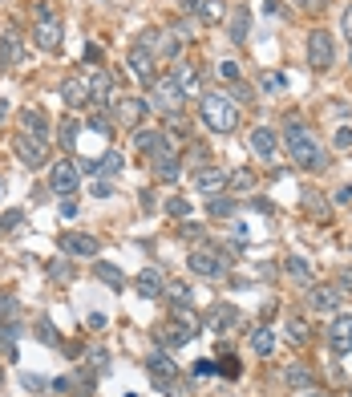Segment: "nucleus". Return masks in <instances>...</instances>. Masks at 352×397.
Returning a JSON list of instances; mask_svg holds the SVG:
<instances>
[{"label":"nucleus","instance_id":"nucleus-1","mask_svg":"<svg viewBox=\"0 0 352 397\" xmlns=\"http://www.w3.org/2000/svg\"><path fill=\"white\" fill-rule=\"evenodd\" d=\"M284 142H288V158L296 166H304V170H324L328 166V154H324L320 138L312 130H304V126H291L284 134Z\"/></svg>","mask_w":352,"mask_h":397},{"label":"nucleus","instance_id":"nucleus-2","mask_svg":"<svg viewBox=\"0 0 352 397\" xmlns=\"http://www.w3.org/2000/svg\"><path fill=\"white\" fill-rule=\"evenodd\" d=\"M199 114H203V122H207L215 134H231L239 126V110H235V101L227 98V94H203Z\"/></svg>","mask_w":352,"mask_h":397},{"label":"nucleus","instance_id":"nucleus-3","mask_svg":"<svg viewBox=\"0 0 352 397\" xmlns=\"http://www.w3.org/2000/svg\"><path fill=\"white\" fill-rule=\"evenodd\" d=\"M182 101H187V89L178 85L175 73H162L150 82V110H158V114H170L175 118L182 110Z\"/></svg>","mask_w":352,"mask_h":397},{"label":"nucleus","instance_id":"nucleus-4","mask_svg":"<svg viewBox=\"0 0 352 397\" xmlns=\"http://www.w3.org/2000/svg\"><path fill=\"white\" fill-rule=\"evenodd\" d=\"M32 41H37V49H45V53H57L61 49V20L53 17V4L49 0H41L37 4V20H32Z\"/></svg>","mask_w":352,"mask_h":397},{"label":"nucleus","instance_id":"nucleus-5","mask_svg":"<svg viewBox=\"0 0 352 397\" xmlns=\"http://www.w3.org/2000/svg\"><path fill=\"white\" fill-rule=\"evenodd\" d=\"M187 264H191V272L194 276H203V280H223L227 276V260L223 256H215V251H191V260H187Z\"/></svg>","mask_w":352,"mask_h":397},{"label":"nucleus","instance_id":"nucleus-6","mask_svg":"<svg viewBox=\"0 0 352 397\" xmlns=\"http://www.w3.org/2000/svg\"><path fill=\"white\" fill-rule=\"evenodd\" d=\"M332 57H337V53H332V37L324 33V29H312V33H308V65L328 69L332 65Z\"/></svg>","mask_w":352,"mask_h":397},{"label":"nucleus","instance_id":"nucleus-7","mask_svg":"<svg viewBox=\"0 0 352 397\" xmlns=\"http://www.w3.org/2000/svg\"><path fill=\"white\" fill-rule=\"evenodd\" d=\"M77 182H81V175H77V166L69 163H57V166H49V187L57 191V195H73L77 191Z\"/></svg>","mask_w":352,"mask_h":397},{"label":"nucleus","instance_id":"nucleus-8","mask_svg":"<svg viewBox=\"0 0 352 397\" xmlns=\"http://www.w3.org/2000/svg\"><path fill=\"white\" fill-rule=\"evenodd\" d=\"M154 61H158V57L146 49V45H134V49L126 53V65L138 82H154Z\"/></svg>","mask_w":352,"mask_h":397},{"label":"nucleus","instance_id":"nucleus-9","mask_svg":"<svg viewBox=\"0 0 352 397\" xmlns=\"http://www.w3.org/2000/svg\"><path fill=\"white\" fill-rule=\"evenodd\" d=\"M182 41H187V37L170 33V29H166V33H146L142 37V45L154 53V57H175V53L182 49Z\"/></svg>","mask_w":352,"mask_h":397},{"label":"nucleus","instance_id":"nucleus-10","mask_svg":"<svg viewBox=\"0 0 352 397\" xmlns=\"http://www.w3.org/2000/svg\"><path fill=\"white\" fill-rule=\"evenodd\" d=\"M61 101L69 110H85V106H94L89 98V82H81V77H65L61 82Z\"/></svg>","mask_w":352,"mask_h":397},{"label":"nucleus","instance_id":"nucleus-11","mask_svg":"<svg viewBox=\"0 0 352 397\" xmlns=\"http://www.w3.org/2000/svg\"><path fill=\"white\" fill-rule=\"evenodd\" d=\"M227 182H231V175H227V166H215V163H207L199 175H194V187L203 191V195H215V191H223Z\"/></svg>","mask_w":352,"mask_h":397},{"label":"nucleus","instance_id":"nucleus-12","mask_svg":"<svg viewBox=\"0 0 352 397\" xmlns=\"http://www.w3.org/2000/svg\"><path fill=\"white\" fill-rule=\"evenodd\" d=\"M134 288H138V296H142V300H154L162 288H166V276H162V267H158V264L142 267V272H138V280H134Z\"/></svg>","mask_w":352,"mask_h":397},{"label":"nucleus","instance_id":"nucleus-13","mask_svg":"<svg viewBox=\"0 0 352 397\" xmlns=\"http://www.w3.org/2000/svg\"><path fill=\"white\" fill-rule=\"evenodd\" d=\"M340 288H332V284H316L312 292H308V304L316 308V313H337L340 308Z\"/></svg>","mask_w":352,"mask_h":397},{"label":"nucleus","instance_id":"nucleus-14","mask_svg":"<svg viewBox=\"0 0 352 397\" xmlns=\"http://www.w3.org/2000/svg\"><path fill=\"white\" fill-rule=\"evenodd\" d=\"M16 154H20V163L41 166L49 158V146L41 142V138H32V134H20V138H16Z\"/></svg>","mask_w":352,"mask_h":397},{"label":"nucleus","instance_id":"nucleus-15","mask_svg":"<svg viewBox=\"0 0 352 397\" xmlns=\"http://www.w3.org/2000/svg\"><path fill=\"white\" fill-rule=\"evenodd\" d=\"M146 110H150V101H142V98H122L118 106H113L118 122H126V126H138V122L146 118Z\"/></svg>","mask_w":352,"mask_h":397},{"label":"nucleus","instance_id":"nucleus-16","mask_svg":"<svg viewBox=\"0 0 352 397\" xmlns=\"http://www.w3.org/2000/svg\"><path fill=\"white\" fill-rule=\"evenodd\" d=\"M247 146H251V154H256V158H272L279 142H275V130L256 126V130H251V138H247Z\"/></svg>","mask_w":352,"mask_h":397},{"label":"nucleus","instance_id":"nucleus-17","mask_svg":"<svg viewBox=\"0 0 352 397\" xmlns=\"http://www.w3.org/2000/svg\"><path fill=\"white\" fill-rule=\"evenodd\" d=\"M328 345L337 348L340 357H344V353H352V316H340L337 324L328 329Z\"/></svg>","mask_w":352,"mask_h":397},{"label":"nucleus","instance_id":"nucleus-18","mask_svg":"<svg viewBox=\"0 0 352 397\" xmlns=\"http://www.w3.org/2000/svg\"><path fill=\"white\" fill-rule=\"evenodd\" d=\"M61 248L69 251V256H97V244L94 235H81V232H69V235H61Z\"/></svg>","mask_w":352,"mask_h":397},{"label":"nucleus","instance_id":"nucleus-19","mask_svg":"<svg viewBox=\"0 0 352 397\" xmlns=\"http://www.w3.org/2000/svg\"><path fill=\"white\" fill-rule=\"evenodd\" d=\"M146 369H150V377H154V381H175V377H178L175 361H170L166 353H150V361H146Z\"/></svg>","mask_w":352,"mask_h":397},{"label":"nucleus","instance_id":"nucleus-20","mask_svg":"<svg viewBox=\"0 0 352 397\" xmlns=\"http://www.w3.org/2000/svg\"><path fill=\"white\" fill-rule=\"evenodd\" d=\"M154 175H158L162 182H175L178 179V158H175V150H170V146L154 154Z\"/></svg>","mask_w":352,"mask_h":397},{"label":"nucleus","instance_id":"nucleus-21","mask_svg":"<svg viewBox=\"0 0 352 397\" xmlns=\"http://www.w3.org/2000/svg\"><path fill=\"white\" fill-rule=\"evenodd\" d=\"M235 320H239V313H235L231 304H215V308H210V316H207V329H215V332H227L231 324H235Z\"/></svg>","mask_w":352,"mask_h":397},{"label":"nucleus","instance_id":"nucleus-22","mask_svg":"<svg viewBox=\"0 0 352 397\" xmlns=\"http://www.w3.org/2000/svg\"><path fill=\"white\" fill-rule=\"evenodd\" d=\"M20 126H25V134L41 138V142L49 138V118L41 114V110H25V114H20Z\"/></svg>","mask_w":352,"mask_h":397},{"label":"nucleus","instance_id":"nucleus-23","mask_svg":"<svg viewBox=\"0 0 352 397\" xmlns=\"http://www.w3.org/2000/svg\"><path fill=\"white\" fill-rule=\"evenodd\" d=\"M89 98H94V106H110V73H106V69H94V77H89Z\"/></svg>","mask_w":352,"mask_h":397},{"label":"nucleus","instance_id":"nucleus-24","mask_svg":"<svg viewBox=\"0 0 352 397\" xmlns=\"http://www.w3.org/2000/svg\"><path fill=\"white\" fill-rule=\"evenodd\" d=\"M122 163H126V158H122L118 150H110V154H101L97 163H89L85 170H89V175H118V170H122Z\"/></svg>","mask_w":352,"mask_h":397},{"label":"nucleus","instance_id":"nucleus-25","mask_svg":"<svg viewBox=\"0 0 352 397\" xmlns=\"http://www.w3.org/2000/svg\"><path fill=\"white\" fill-rule=\"evenodd\" d=\"M0 53H4V61H20V57H25V41H20V33L8 29V33L0 37Z\"/></svg>","mask_w":352,"mask_h":397},{"label":"nucleus","instance_id":"nucleus-26","mask_svg":"<svg viewBox=\"0 0 352 397\" xmlns=\"http://www.w3.org/2000/svg\"><path fill=\"white\" fill-rule=\"evenodd\" d=\"M284 377H288V385H296V389H312V369H304V365H288V373H284Z\"/></svg>","mask_w":352,"mask_h":397},{"label":"nucleus","instance_id":"nucleus-27","mask_svg":"<svg viewBox=\"0 0 352 397\" xmlns=\"http://www.w3.org/2000/svg\"><path fill=\"white\" fill-rule=\"evenodd\" d=\"M247 341H251V348H256V353H263V357H268V353L275 348V336H272V329H256L251 336H247Z\"/></svg>","mask_w":352,"mask_h":397},{"label":"nucleus","instance_id":"nucleus-28","mask_svg":"<svg viewBox=\"0 0 352 397\" xmlns=\"http://www.w3.org/2000/svg\"><path fill=\"white\" fill-rule=\"evenodd\" d=\"M223 13H227V4H223V0H203V4H199V17L207 20V25L223 20Z\"/></svg>","mask_w":352,"mask_h":397},{"label":"nucleus","instance_id":"nucleus-29","mask_svg":"<svg viewBox=\"0 0 352 397\" xmlns=\"http://www.w3.org/2000/svg\"><path fill=\"white\" fill-rule=\"evenodd\" d=\"M288 272L296 276L300 284H312V267H308L304 256H288Z\"/></svg>","mask_w":352,"mask_h":397},{"label":"nucleus","instance_id":"nucleus-30","mask_svg":"<svg viewBox=\"0 0 352 397\" xmlns=\"http://www.w3.org/2000/svg\"><path fill=\"white\" fill-rule=\"evenodd\" d=\"M231 41H247V8H235V20H231Z\"/></svg>","mask_w":352,"mask_h":397},{"label":"nucleus","instance_id":"nucleus-31","mask_svg":"<svg viewBox=\"0 0 352 397\" xmlns=\"http://www.w3.org/2000/svg\"><path fill=\"white\" fill-rule=\"evenodd\" d=\"M166 292H170V300H175L178 308H187V304H191V288H187V284H166Z\"/></svg>","mask_w":352,"mask_h":397},{"label":"nucleus","instance_id":"nucleus-32","mask_svg":"<svg viewBox=\"0 0 352 397\" xmlns=\"http://www.w3.org/2000/svg\"><path fill=\"white\" fill-rule=\"evenodd\" d=\"M16 324H0V353H4V357H13V341H16Z\"/></svg>","mask_w":352,"mask_h":397},{"label":"nucleus","instance_id":"nucleus-33","mask_svg":"<svg viewBox=\"0 0 352 397\" xmlns=\"http://www.w3.org/2000/svg\"><path fill=\"white\" fill-rule=\"evenodd\" d=\"M94 272H97V276H101L106 284H113V288H122V272H118L113 264H94Z\"/></svg>","mask_w":352,"mask_h":397},{"label":"nucleus","instance_id":"nucleus-34","mask_svg":"<svg viewBox=\"0 0 352 397\" xmlns=\"http://www.w3.org/2000/svg\"><path fill=\"white\" fill-rule=\"evenodd\" d=\"M175 77H178V85H182V89H194V85H199V73H194L191 65H178Z\"/></svg>","mask_w":352,"mask_h":397},{"label":"nucleus","instance_id":"nucleus-35","mask_svg":"<svg viewBox=\"0 0 352 397\" xmlns=\"http://www.w3.org/2000/svg\"><path fill=\"white\" fill-rule=\"evenodd\" d=\"M332 146H337V150H348L352 146V126H340V130L332 134Z\"/></svg>","mask_w":352,"mask_h":397},{"label":"nucleus","instance_id":"nucleus-36","mask_svg":"<svg viewBox=\"0 0 352 397\" xmlns=\"http://www.w3.org/2000/svg\"><path fill=\"white\" fill-rule=\"evenodd\" d=\"M16 316V300L8 292H0V320H13Z\"/></svg>","mask_w":352,"mask_h":397},{"label":"nucleus","instance_id":"nucleus-37","mask_svg":"<svg viewBox=\"0 0 352 397\" xmlns=\"http://www.w3.org/2000/svg\"><path fill=\"white\" fill-rule=\"evenodd\" d=\"M288 329H291V341H308V324L300 320V316H291V320H288Z\"/></svg>","mask_w":352,"mask_h":397},{"label":"nucleus","instance_id":"nucleus-38","mask_svg":"<svg viewBox=\"0 0 352 397\" xmlns=\"http://www.w3.org/2000/svg\"><path fill=\"white\" fill-rule=\"evenodd\" d=\"M231 211H235V203H231V198H215V203H210V215H231Z\"/></svg>","mask_w":352,"mask_h":397},{"label":"nucleus","instance_id":"nucleus-39","mask_svg":"<svg viewBox=\"0 0 352 397\" xmlns=\"http://www.w3.org/2000/svg\"><path fill=\"white\" fill-rule=\"evenodd\" d=\"M61 142H65L69 150L77 146V126H73V122H65V126H61Z\"/></svg>","mask_w":352,"mask_h":397},{"label":"nucleus","instance_id":"nucleus-40","mask_svg":"<svg viewBox=\"0 0 352 397\" xmlns=\"http://www.w3.org/2000/svg\"><path fill=\"white\" fill-rule=\"evenodd\" d=\"M219 77H223V82H235V77H239V65H235V61H223V65H219Z\"/></svg>","mask_w":352,"mask_h":397},{"label":"nucleus","instance_id":"nucleus-41","mask_svg":"<svg viewBox=\"0 0 352 397\" xmlns=\"http://www.w3.org/2000/svg\"><path fill=\"white\" fill-rule=\"evenodd\" d=\"M89 126H94V130H101V134H110V130H113V122H110L106 114H94V118H89Z\"/></svg>","mask_w":352,"mask_h":397},{"label":"nucleus","instance_id":"nucleus-42","mask_svg":"<svg viewBox=\"0 0 352 397\" xmlns=\"http://www.w3.org/2000/svg\"><path fill=\"white\" fill-rule=\"evenodd\" d=\"M37 332H41V341L57 345V332H53V324H49V320H41V324H37Z\"/></svg>","mask_w":352,"mask_h":397},{"label":"nucleus","instance_id":"nucleus-43","mask_svg":"<svg viewBox=\"0 0 352 397\" xmlns=\"http://www.w3.org/2000/svg\"><path fill=\"white\" fill-rule=\"evenodd\" d=\"M16 223H20V211H8V215L0 219V232H13Z\"/></svg>","mask_w":352,"mask_h":397},{"label":"nucleus","instance_id":"nucleus-44","mask_svg":"<svg viewBox=\"0 0 352 397\" xmlns=\"http://www.w3.org/2000/svg\"><path fill=\"white\" fill-rule=\"evenodd\" d=\"M49 276H53V280H69L73 272H69V264H53L49 267Z\"/></svg>","mask_w":352,"mask_h":397},{"label":"nucleus","instance_id":"nucleus-45","mask_svg":"<svg viewBox=\"0 0 352 397\" xmlns=\"http://www.w3.org/2000/svg\"><path fill=\"white\" fill-rule=\"evenodd\" d=\"M340 29H344V37H348V45H352V4L344 8V17H340Z\"/></svg>","mask_w":352,"mask_h":397},{"label":"nucleus","instance_id":"nucleus-46","mask_svg":"<svg viewBox=\"0 0 352 397\" xmlns=\"http://www.w3.org/2000/svg\"><path fill=\"white\" fill-rule=\"evenodd\" d=\"M25 389H45V377H37V373H25Z\"/></svg>","mask_w":352,"mask_h":397},{"label":"nucleus","instance_id":"nucleus-47","mask_svg":"<svg viewBox=\"0 0 352 397\" xmlns=\"http://www.w3.org/2000/svg\"><path fill=\"white\" fill-rule=\"evenodd\" d=\"M337 203H340V207H352V187H340V191H337Z\"/></svg>","mask_w":352,"mask_h":397},{"label":"nucleus","instance_id":"nucleus-48","mask_svg":"<svg viewBox=\"0 0 352 397\" xmlns=\"http://www.w3.org/2000/svg\"><path fill=\"white\" fill-rule=\"evenodd\" d=\"M194 373H199V377H207V373H215V361H199V365H194Z\"/></svg>","mask_w":352,"mask_h":397},{"label":"nucleus","instance_id":"nucleus-49","mask_svg":"<svg viewBox=\"0 0 352 397\" xmlns=\"http://www.w3.org/2000/svg\"><path fill=\"white\" fill-rule=\"evenodd\" d=\"M187 211H191V207H187L182 198H175V203H170V215H187Z\"/></svg>","mask_w":352,"mask_h":397},{"label":"nucleus","instance_id":"nucleus-50","mask_svg":"<svg viewBox=\"0 0 352 397\" xmlns=\"http://www.w3.org/2000/svg\"><path fill=\"white\" fill-rule=\"evenodd\" d=\"M300 8H324V0H296Z\"/></svg>","mask_w":352,"mask_h":397},{"label":"nucleus","instance_id":"nucleus-51","mask_svg":"<svg viewBox=\"0 0 352 397\" xmlns=\"http://www.w3.org/2000/svg\"><path fill=\"white\" fill-rule=\"evenodd\" d=\"M199 4H203V0H182V8H187V13H199Z\"/></svg>","mask_w":352,"mask_h":397},{"label":"nucleus","instance_id":"nucleus-52","mask_svg":"<svg viewBox=\"0 0 352 397\" xmlns=\"http://www.w3.org/2000/svg\"><path fill=\"white\" fill-rule=\"evenodd\" d=\"M340 288H352V272H340Z\"/></svg>","mask_w":352,"mask_h":397},{"label":"nucleus","instance_id":"nucleus-53","mask_svg":"<svg viewBox=\"0 0 352 397\" xmlns=\"http://www.w3.org/2000/svg\"><path fill=\"white\" fill-rule=\"evenodd\" d=\"M4 118H8V106H4V101H0V122H4Z\"/></svg>","mask_w":352,"mask_h":397},{"label":"nucleus","instance_id":"nucleus-54","mask_svg":"<svg viewBox=\"0 0 352 397\" xmlns=\"http://www.w3.org/2000/svg\"><path fill=\"white\" fill-rule=\"evenodd\" d=\"M308 397H328V393H308Z\"/></svg>","mask_w":352,"mask_h":397},{"label":"nucleus","instance_id":"nucleus-55","mask_svg":"<svg viewBox=\"0 0 352 397\" xmlns=\"http://www.w3.org/2000/svg\"><path fill=\"white\" fill-rule=\"evenodd\" d=\"M0 381H4V369H0Z\"/></svg>","mask_w":352,"mask_h":397},{"label":"nucleus","instance_id":"nucleus-56","mask_svg":"<svg viewBox=\"0 0 352 397\" xmlns=\"http://www.w3.org/2000/svg\"><path fill=\"white\" fill-rule=\"evenodd\" d=\"M0 191H4V182H0Z\"/></svg>","mask_w":352,"mask_h":397},{"label":"nucleus","instance_id":"nucleus-57","mask_svg":"<svg viewBox=\"0 0 352 397\" xmlns=\"http://www.w3.org/2000/svg\"><path fill=\"white\" fill-rule=\"evenodd\" d=\"M348 61H352V53H348Z\"/></svg>","mask_w":352,"mask_h":397}]
</instances>
